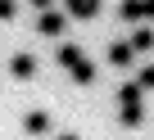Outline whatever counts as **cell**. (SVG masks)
Masks as SVG:
<instances>
[{
  "label": "cell",
  "mask_w": 154,
  "mask_h": 140,
  "mask_svg": "<svg viewBox=\"0 0 154 140\" xmlns=\"http://www.w3.org/2000/svg\"><path fill=\"white\" fill-rule=\"evenodd\" d=\"M118 18H127V23L149 18V23H154V0H127V5H118Z\"/></svg>",
  "instance_id": "6da1fadb"
},
{
  "label": "cell",
  "mask_w": 154,
  "mask_h": 140,
  "mask_svg": "<svg viewBox=\"0 0 154 140\" xmlns=\"http://www.w3.org/2000/svg\"><path fill=\"white\" fill-rule=\"evenodd\" d=\"M68 18H95L100 14V0H63Z\"/></svg>",
  "instance_id": "7a4b0ae2"
},
{
  "label": "cell",
  "mask_w": 154,
  "mask_h": 140,
  "mask_svg": "<svg viewBox=\"0 0 154 140\" xmlns=\"http://www.w3.org/2000/svg\"><path fill=\"white\" fill-rule=\"evenodd\" d=\"M32 73H36V59H32V54H14V59H9V77L27 82Z\"/></svg>",
  "instance_id": "3957f363"
},
{
  "label": "cell",
  "mask_w": 154,
  "mask_h": 140,
  "mask_svg": "<svg viewBox=\"0 0 154 140\" xmlns=\"http://www.w3.org/2000/svg\"><path fill=\"white\" fill-rule=\"evenodd\" d=\"M23 131H27V136H50V113H41V109L27 113V118H23Z\"/></svg>",
  "instance_id": "277c9868"
},
{
  "label": "cell",
  "mask_w": 154,
  "mask_h": 140,
  "mask_svg": "<svg viewBox=\"0 0 154 140\" xmlns=\"http://www.w3.org/2000/svg\"><path fill=\"white\" fill-rule=\"evenodd\" d=\"M136 59V50H131V41H113L109 45V63H118V68H127Z\"/></svg>",
  "instance_id": "5b68a950"
},
{
  "label": "cell",
  "mask_w": 154,
  "mask_h": 140,
  "mask_svg": "<svg viewBox=\"0 0 154 140\" xmlns=\"http://www.w3.org/2000/svg\"><path fill=\"white\" fill-rule=\"evenodd\" d=\"M68 73H72V82H82V86H91V82H95V63H91V59L82 54V59H77V63L68 68Z\"/></svg>",
  "instance_id": "8992f818"
},
{
  "label": "cell",
  "mask_w": 154,
  "mask_h": 140,
  "mask_svg": "<svg viewBox=\"0 0 154 140\" xmlns=\"http://www.w3.org/2000/svg\"><path fill=\"white\" fill-rule=\"evenodd\" d=\"M36 27H41L45 36H59V32H63V14H50V9H45V14L36 18Z\"/></svg>",
  "instance_id": "52a82bcc"
},
{
  "label": "cell",
  "mask_w": 154,
  "mask_h": 140,
  "mask_svg": "<svg viewBox=\"0 0 154 140\" xmlns=\"http://www.w3.org/2000/svg\"><path fill=\"white\" fill-rule=\"evenodd\" d=\"M118 118H122V127L131 131V127H140V122H145V104H122V113H118Z\"/></svg>",
  "instance_id": "ba28073f"
},
{
  "label": "cell",
  "mask_w": 154,
  "mask_h": 140,
  "mask_svg": "<svg viewBox=\"0 0 154 140\" xmlns=\"http://www.w3.org/2000/svg\"><path fill=\"white\" fill-rule=\"evenodd\" d=\"M131 50H136V54L154 50V27H136V32H131Z\"/></svg>",
  "instance_id": "9c48e42d"
},
{
  "label": "cell",
  "mask_w": 154,
  "mask_h": 140,
  "mask_svg": "<svg viewBox=\"0 0 154 140\" xmlns=\"http://www.w3.org/2000/svg\"><path fill=\"white\" fill-rule=\"evenodd\" d=\"M136 86H140V91H154V63H149V68H140V73H136Z\"/></svg>",
  "instance_id": "30bf717a"
},
{
  "label": "cell",
  "mask_w": 154,
  "mask_h": 140,
  "mask_svg": "<svg viewBox=\"0 0 154 140\" xmlns=\"http://www.w3.org/2000/svg\"><path fill=\"white\" fill-rule=\"evenodd\" d=\"M14 14H18V0H0V23H9Z\"/></svg>",
  "instance_id": "8fae6325"
},
{
  "label": "cell",
  "mask_w": 154,
  "mask_h": 140,
  "mask_svg": "<svg viewBox=\"0 0 154 140\" xmlns=\"http://www.w3.org/2000/svg\"><path fill=\"white\" fill-rule=\"evenodd\" d=\"M50 5H54V0H32V9H36V14H45Z\"/></svg>",
  "instance_id": "7c38bea8"
},
{
  "label": "cell",
  "mask_w": 154,
  "mask_h": 140,
  "mask_svg": "<svg viewBox=\"0 0 154 140\" xmlns=\"http://www.w3.org/2000/svg\"><path fill=\"white\" fill-rule=\"evenodd\" d=\"M59 140H77V136H72V131H63V136H59Z\"/></svg>",
  "instance_id": "4fadbf2b"
}]
</instances>
